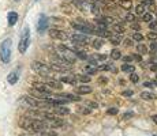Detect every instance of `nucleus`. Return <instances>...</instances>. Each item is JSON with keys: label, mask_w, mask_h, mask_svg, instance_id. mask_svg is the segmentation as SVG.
Listing matches in <instances>:
<instances>
[{"label": "nucleus", "mask_w": 157, "mask_h": 136, "mask_svg": "<svg viewBox=\"0 0 157 136\" xmlns=\"http://www.w3.org/2000/svg\"><path fill=\"white\" fill-rule=\"evenodd\" d=\"M102 45H104V41H102L101 38H97V40L93 41V48H94V49H100Z\"/></svg>", "instance_id": "bb28decb"}, {"label": "nucleus", "mask_w": 157, "mask_h": 136, "mask_svg": "<svg viewBox=\"0 0 157 136\" xmlns=\"http://www.w3.org/2000/svg\"><path fill=\"white\" fill-rule=\"evenodd\" d=\"M152 84H153L152 82H145V84H144V86H145V87H152Z\"/></svg>", "instance_id": "5fc2aeb1"}, {"label": "nucleus", "mask_w": 157, "mask_h": 136, "mask_svg": "<svg viewBox=\"0 0 157 136\" xmlns=\"http://www.w3.org/2000/svg\"><path fill=\"white\" fill-rule=\"evenodd\" d=\"M123 60L127 63V61H131V60H134V59H132V56H126V57H123Z\"/></svg>", "instance_id": "603ef678"}, {"label": "nucleus", "mask_w": 157, "mask_h": 136, "mask_svg": "<svg viewBox=\"0 0 157 136\" xmlns=\"http://www.w3.org/2000/svg\"><path fill=\"white\" fill-rule=\"evenodd\" d=\"M150 49H152V50H157V45L156 44H152V45H150Z\"/></svg>", "instance_id": "4d7b16f0"}, {"label": "nucleus", "mask_w": 157, "mask_h": 136, "mask_svg": "<svg viewBox=\"0 0 157 136\" xmlns=\"http://www.w3.org/2000/svg\"><path fill=\"white\" fill-rule=\"evenodd\" d=\"M60 82H64V83H68V84H75V83H77V78H75L74 75L62 76V78H60Z\"/></svg>", "instance_id": "6ab92c4d"}, {"label": "nucleus", "mask_w": 157, "mask_h": 136, "mask_svg": "<svg viewBox=\"0 0 157 136\" xmlns=\"http://www.w3.org/2000/svg\"><path fill=\"white\" fill-rule=\"evenodd\" d=\"M11 49H13V41H11L10 38H6V40L0 44V60H2L4 64L10 63Z\"/></svg>", "instance_id": "f03ea898"}, {"label": "nucleus", "mask_w": 157, "mask_h": 136, "mask_svg": "<svg viewBox=\"0 0 157 136\" xmlns=\"http://www.w3.org/2000/svg\"><path fill=\"white\" fill-rule=\"evenodd\" d=\"M49 37L53 38V40H59V41H64L68 38V34L63 30H59V29H51L49 30Z\"/></svg>", "instance_id": "423d86ee"}, {"label": "nucleus", "mask_w": 157, "mask_h": 136, "mask_svg": "<svg viewBox=\"0 0 157 136\" xmlns=\"http://www.w3.org/2000/svg\"><path fill=\"white\" fill-rule=\"evenodd\" d=\"M132 45V41L130 40V38H126L124 40V46H131Z\"/></svg>", "instance_id": "09e8293b"}, {"label": "nucleus", "mask_w": 157, "mask_h": 136, "mask_svg": "<svg viewBox=\"0 0 157 136\" xmlns=\"http://www.w3.org/2000/svg\"><path fill=\"white\" fill-rule=\"evenodd\" d=\"M137 52L138 54H146L147 53V48L144 44H138L137 45Z\"/></svg>", "instance_id": "b1692460"}, {"label": "nucleus", "mask_w": 157, "mask_h": 136, "mask_svg": "<svg viewBox=\"0 0 157 136\" xmlns=\"http://www.w3.org/2000/svg\"><path fill=\"white\" fill-rule=\"evenodd\" d=\"M141 98L145 99V101H153V99H156L157 97L155 93H149V91H144L141 93Z\"/></svg>", "instance_id": "a211bd4d"}, {"label": "nucleus", "mask_w": 157, "mask_h": 136, "mask_svg": "<svg viewBox=\"0 0 157 136\" xmlns=\"http://www.w3.org/2000/svg\"><path fill=\"white\" fill-rule=\"evenodd\" d=\"M135 14L137 15H144L145 14V6L144 4H138L135 7Z\"/></svg>", "instance_id": "c85d7f7f"}, {"label": "nucleus", "mask_w": 157, "mask_h": 136, "mask_svg": "<svg viewBox=\"0 0 157 136\" xmlns=\"http://www.w3.org/2000/svg\"><path fill=\"white\" fill-rule=\"evenodd\" d=\"M132 59L137 60V61H141V60H142V57H141V54H135V56H132Z\"/></svg>", "instance_id": "3c124183"}, {"label": "nucleus", "mask_w": 157, "mask_h": 136, "mask_svg": "<svg viewBox=\"0 0 157 136\" xmlns=\"http://www.w3.org/2000/svg\"><path fill=\"white\" fill-rule=\"evenodd\" d=\"M124 20H127V22H135V15L134 14H127L124 17Z\"/></svg>", "instance_id": "f704fd0d"}, {"label": "nucleus", "mask_w": 157, "mask_h": 136, "mask_svg": "<svg viewBox=\"0 0 157 136\" xmlns=\"http://www.w3.org/2000/svg\"><path fill=\"white\" fill-rule=\"evenodd\" d=\"M149 26H150V29H152L153 31H156V30H157V22H153V20H152Z\"/></svg>", "instance_id": "c03bdc74"}, {"label": "nucleus", "mask_w": 157, "mask_h": 136, "mask_svg": "<svg viewBox=\"0 0 157 136\" xmlns=\"http://www.w3.org/2000/svg\"><path fill=\"white\" fill-rule=\"evenodd\" d=\"M29 44H30V29L28 26L22 30V34H21V40H19V44H18V50L19 53H26L29 48Z\"/></svg>", "instance_id": "20e7f679"}, {"label": "nucleus", "mask_w": 157, "mask_h": 136, "mask_svg": "<svg viewBox=\"0 0 157 136\" xmlns=\"http://www.w3.org/2000/svg\"><path fill=\"white\" fill-rule=\"evenodd\" d=\"M71 26L82 33H92L93 31V27L87 22H71Z\"/></svg>", "instance_id": "0eeeda50"}, {"label": "nucleus", "mask_w": 157, "mask_h": 136, "mask_svg": "<svg viewBox=\"0 0 157 136\" xmlns=\"http://www.w3.org/2000/svg\"><path fill=\"white\" fill-rule=\"evenodd\" d=\"M19 127L30 132H41L48 128V124L40 119H32V117H23L19 121Z\"/></svg>", "instance_id": "f257e3e1"}, {"label": "nucleus", "mask_w": 157, "mask_h": 136, "mask_svg": "<svg viewBox=\"0 0 157 136\" xmlns=\"http://www.w3.org/2000/svg\"><path fill=\"white\" fill-rule=\"evenodd\" d=\"M90 13H93V14H98V13H100V8H98V6L92 4V7H90Z\"/></svg>", "instance_id": "4c0bfd02"}, {"label": "nucleus", "mask_w": 157, "mask_h": 136, "mask_svg": "<svg viewBox=\"0 0 157 136\" xmlns=\"http://www.w3.org/2000/svg\"><path fill=\"white\" fill-rule=\"evenodd\" d=\"M112 29H113V31L119 33V34H120V33L124 31V26H123V25H119V23H113Z\"/></svg>", "instance_id": "a878e982"}, {"label": "nucleus", "mask_w": 157, "mask_h": 136, "mask_svg": "<svg viewBox=\"0 0 157 136\" xmlns=\"http://www.w3.org/2000/svg\"><path fill=\"white\" fill-rule=\"evenodd\" d=\"M49 68L52 69V71H56V72H66L70 69V65L68 64L62 65V64H57V63H52V64H49Z\"/></svg>", "instance_id": "9b49d317"}, {"label": "nucleus", "mask_w": 157, "mask_h": 136, "mask_svg": "<svg viewBox=\"0 0 157 136\" xmlns=\"http://www.w3.org/2000/svg\"><path fill=\"white\" fill-rule=\"evenodd\" d=\"M120 7L122 8H124V10H130V8L132 7V3H131V0H120Z\"/></svg>", "instance_id": "5701e85b"}, {"label": "nucleus", "mask_w": 157, "mask_h": 136, "mask_svg": "<svg viewBox=\"0 0 157 136\" xmlns=\"http://www.w3.org/2000/svg\"><path fill=\"white\" fill-rule=\"evenodd\" d=\"M77 91L79 93V94H90L93 90H92V87H89V86H81L77 89Z\"/></svg>", "instance_id": "412c9836"}, {"label": "nucleus", "mask_w": 157, "mask_h": 136, "mask_svg": "<svg viewBox=\"0 0 157 136\" xmlns=\"http://www.w3.org/2000/svg\"><path fill=\"white\" fill-rule=\"evenodd\" d=\"M78 79L83 82V83H87V82H90V76H87V75H78Z\"/></svg>", "instance_id": "72a5a7b5"}, {"label": "nucleus", "mask_w": 157, "mask_h": 136, "mask_svg": "<svg viewBox=\"0 0 157 136\" xmlns=\"http://www.w3.org/2000/svg\"><path fill=\"white\" fill-rule=\"evenodd\" d=\"M32 68H33V71L34 72L43 75V76H49L51 71H52V69L49 68V65L44 64V63H41V61H33L32 63Z\"/></svg>", "instance_id": "39448f33"}, {"label": "nucleus", "mask_w": 157, "mask_h": 136, "mask_svg": "<svg viewBox=\"0 0 157 136\" xmlns=\"http://www.w3.org/2000/svg\"><path fill=\"white\" fill-rule=\"evenodd\" d=\"M96 35H98V37H111V31L107 29H98V27H93V31Z\"/></svg>", "instance_id": "ddd939ff"}, {"label": "nucleus", "mask_w": 157, "mask_h": 136, "mask_svg": "<svg viewBox=\"0 0 157 136\" xmlns=\"http://www.w3.org/2000/svg\"><path fill=\"white\" fill-rule=\"evenodd\" d=\"M18 79H19V72H18V69H15V71L10 72L7 76V80L10 84H15L18 82Z\"/></svg>", "instance_id": "2eb2a0df"}, {"label": "nucleus", "mask_w": 157, "mask_h": 136, "mask_svg": "<svg viewBox=\"0 0 157 136\" xmlns=\"http://www.w3.org/2000/svg\"><path fill=\"white\" fill-rule=\"evenodd\" d=\"M108 79L107 78H100V83H107Z\"/></svg>", "instance_id": "6e6d98bb"}, {"label": "nucleus", "mask_w": 157, "mask_h": 136, "mask_svg": "<svg viewBox=\"0 0 157 136\" xmlns=\"http://www.w3.org/2000/svg\"><path fill=\"white\" fill-rule=\"evenodd\" d=\"M152 120H153V121H155V123L157 124V114H155V116L152 117Z\"/></svg>", "instance_id": "bf43d9fd"}, {"label": "nucleus", "mask_w": 157, "mask_h": 136, "mask_svg": "<svg viewBox=\"0 0 157 136\" xmlns=\"http://www.w3.org/2000/svg\"><path fill=\"white\" fill-rule=\"evenodd\" d=\"M147 38H149V40H152V41H156V40H157V33H156V31L147 33Z\"/></svg>", "instance_id": "c9c22d12"}, {"label": "nucleus", "mask_w": 157, "mask_h": 136, "mask_svg": "<svg viewBox=\"0 0 157 136\" xmlns=\"http://www.w3.org/2000/svg\"><path fill=\"white\" fill-rule=\"evenodd\" d=\"M132 38H134L135 41H142V40H144V35L141 34V33H134V35H132Z\"/></svg>", "instance_id": "58836bf2"}, {"label": "nucleus", "mask_w": 157, "mask_h": 136, "mask_svg": "<svg viewBox=\"0 0 157 136\" xmlns=\"http://www.w3.org/2000/svg\"><path fill=\"white\" fill-rule=\"evenodd\" d=\"M130 80H131L132 83H138V80H140V76H138L137 74H134V72H132L131 76H130Z\"/></svg>", "instance_id": "e433bc0d"}, {"label": "nucleus", "mask_w": 157, "mask_h": 136, "mask_svg": "<svg viewBox=\"0 0 157 136\" xmlns=\"http://www.w3.org/2000/svg\"><path fill=\"white\" fill-rule=\"evenodd\" d=\"M155 84H156V86H157V80H156V82H155Z\"/></svg>", "instance_id": "680f3d73"}, {"label": "nucleus", "mask_w": 157, "mask_h": 136, "mask_svg": "<svg viewBox=\"0 0 157 136\" xmlns=\"http://www.w3.org/2000/svg\"><path fill=\"white\" fill-rule=\"evenodd\" d=\"M86 72L87 74H90V75H93V74H96V68L94 67H86Z\"/></svg>", "instance_id": "a19ab883"}, {"label": "nucleus", "mask_w": 157, "mask_h": 136, "mask_svg": "<svg viewBox=\"0 0 157 136\" xmlns=\"http://www.w3.org/2000/svg\"><path fill=\"white\" fill-rule=\"evenodd\" d=\"M48 29V18L47 15L41 14L40 18H38V23H37V31L40 33V34H43L45 30Z\"/></svg>", "instance_id": "6e6552de"}, {"label": "nucleus", "mask_w": 157, "mask_h": 136, "mask_svg": "<svg viewBox=\"0 0 157 136\" xmlns=\"http://www.w3.org/2000/svg\"><path fill=\"white\" fill-rule=\"evenodd\" d=\"M141 2H142L144 6H153V4H155V2H153V0H141Z\"/></svg>", "instance_id": "79ce46f5"}, {"label": "nucleus", "mask_w": 157, "mask_h": 136, "mask_svg": "<svg viewBox=\"0 0 157 136\" xmlns=\"http://www.w3.org/2000/svg\"><path fill=\"white\" fill-rule=\"evenodd\" d=\"M71 41L75 45H85L89 42V37L85 34H72L71 35Z\"/></svg>", "instance_id": "1a4fd4ad"}, {"label": "nucleus", "mask_w": 157, "mask_h": 136, "mask_svg": "<svg viewBox=\"0 0 157 136\" xmlns=\"http://www.w3.org/2000/svg\"><path fill=\"white\" fill-rule=\"evenodd\" d=\"M122 94L124 95V97H131V95H132V91H131V90H124Z\"/></svg>", "instance_id": "49530a36"}, {"label": "nucleus", "mask_w": 157, "mask_h": 136, "mask_svg": "<svg viewBox=\"0 0 157 136\" xmlns=\"http://www.w3.org/2000/svg\"><path fill=\"white\" fill-rule=\"evenodd\" d=\"M53 113L55 114H59V116H67L70 114V110H68L66 106H62V105H56L53 106Z\"/></svg>", "instance_id": "f8f14e48"}, {"label": "nucleus", "mask_w": 157, "mask_h": 136, "mask_svg": "<svg viewBox=\"0 0 157 136\" xmlns=\"http://www.w3.org/2000/svg\"><path fill=\"white\" fill-rule=\"evenodd\" d=\"M57 50H59V53H60L59 57L64 63H67V64H72V63L77 60V56L74 54V50L68 49V48L64 46V45H59V46H57Z\"/></svg>", "instance_id": "7ed1b4c3"}, {"label": "nucleus", "mask_w": 157, "mask_h": 136, "mask_svg": "<svg viewBox=\"0 0 157 136\" xmlns=\"http://www.w3.org/2000/svg\"><path fill=\"white\" fill-rule=\"evenodd\" d=\"M74 4L77 6L78 8H79L81 11H90V7H92V4L90 3H87V2H79V0H75L74 2Z\"/></svg>", "instance_id": "4468645a"}, {"label": "nucleus", "mask_w": 157, "mask_h": 136, "mask_svg": "<svg viewBox=\"0 0 157 136\" xmlns=\"http://www.w3.org/2000/svg\"><path fill=\"white\" fill-rule=\"evenodd\" d=\"M15 2H19V0H15Z\"/></svg>", "instance_id": "e2e57ef3"}, {"label": "nucleus", "mask_w": 157, "mask_h": 136, "mask_svg": "<svg viewBox=\"0 0 157 136\" xmlns=\"http://www.w3.org/2000/svg\"><path fill=\"white\" fill-rule=\"evenodd\" d=\"M96 57H97V59H100V60H105V59H107V56H104V54H97Z\"/></svg>", "instance_id": "864d4df0"}, {"label": "nucleus", "mask_w": 157, "mask_h": 136, "mask_svg": "<svg viewBox=\"0 0 157 136\" xmlns=\"http://www.w3.org/2000/svg\"><path fill=\"white\" fill-rule=\"evenodd\" d=\"M131 27H132L134 30H137V31H140V29H141V26H140V25H137V23H132Z\"/></svg>", "instance_id": "8fccbe9b"}, {"label": "nucleus", "mask_w": 157, "mask_h": 136, "mask_svg": "<svg viewBox=\"0 0 157 136\" xmlns=\"http://www.w3.org/2000/svg\"><path fill=\"white\" fill-rule=\"evenodd\" d=\"M152 69L153 71H157V65H152Z\"/></svg>", "instance_id": "052dcab7"}, {"label": "nucleus", "mask_w": 157, "mask_h": 136, "mask_svg": "<svg viewBox=\"0 0 157 136\" xmlns=\"http://www.w3.org/2000/svg\"><path fill=\"white\" fill-rule=\"evenodd\" d=\"M87 106H89V108H92V109H96V108L98 106V105L96 104V102H87Z\"/></svg>", "instance_id": "de8ad7c7"}, {"label": "nucleus", "mask_w": 157, "mask_h": 136, "mask_svg": "<svg viewBox=\"0 0 157 136\" xmlns=\"http://www.w3.org/2000/svg\"><path fill=\"white\" fill-rule=\"evenodd\" d=\"M117 112H119V110H117L116 108H111V109H108L107 113H108V114H111V116H115V114H117Z\"/></svg>", "instance_id": "ea45409f"}, {"label": "nucleus", "mask_w": 157, "mask_h": 136, "mask_svg": "<svg viewBox=\"0 0 157 136\" xmlns=\"http://www.w3.org/2000/svg\"><path fill=\"white\" fill-rule=\"evenodd\" d=\"M132 116V113H126L124 114V119H128V117H131Z\"/></svg>", "instance_id": "13d9d810"}, {"label": "nucleus", "mask_w": 157, "mask_h": 136, "mask_svg": "<svg viewBox=\"0 0 157 136\" xmlns=\"http://www.w3.org/2000/svg\"><path fill=\"white\" fill-rule=\"evenodd\" d=\"M134 69H135L134 65H130V64H127V63L122 65V71L123 72H131V74H132V72H134Z\"/></svg>", "instance_id": "393cba45"}, {"label": "nucleus", "mask_w": 157, "mask_h": 136, "mask_svg": "<svg viewBox=\"0 0 157 136\" xmlns=\"http://www.w3.org/2000/svg\"><path fill=\"white\" fill-rule=\"evenodd\" d=\"M47 84L51 87V89H56V90L62 89V83H60V82H57V80H49Z\"/></svg>", "instance_id": "4be33fe9"}, {"label": "nucleus", "mask_w": 157, "mask_h": 136, "mask_svg": "<svg viewBox=\"0 0 157 136\" xmlns=\"http://www.w3.org/2000/svg\"><path fill=\"white\" fill-rule=\"evenodd\" d=\"M7 20H8V25H10V26H14L15 23L18 22V14L15 13V11H11V13H8Z\"/></svg>", "instance_id": "dca6fc26"}, {"label": "nucleus", "mask_w": 157, "mask_h": 136, "mask_svg": "<svg viewBox=\"0 0 157 136\" xmlns=\"http://www.w3.org/2000/svg\"><path fill=\"white\" fill-rule=\"evenodd\" d=\"M79 113L89 114V113H90V109H87V108H79Z\"/></svg>", "instance_id": "37998d69"}, {"label": "nucleus", "mask_w": 157, "mask_h": 136, "mask_svg": "<svg viewBox=\"0 0 157 136\" xmlns=\"http://www.w3.org/2000/svg\"><path fill=\"white\" fill-rule=\"evenodd\" d=\"M98 68H100V69H111V71H113V72L117 71V69H115V68L112 67V64H102V65H100Z\"/></svg>", "instance_id": "2f4dec72"}, {"label": "nucleus", "mask_w": 157, "mask_h": 136, "mask_svg": "<svg viewBox=\"0 0 157 136\" xmlns=\"http://www.w3.org/2000/svg\"><path fill=\"white\" fill-rule=\"evenodd\" d=\"M21 136H25V135H21Z\"/></svg>", "instance_id": "0e129e2a"}, {"label": "nucleus", "mask_w": 157, "mask_h": 136, "mask_svg": "<svg viewBox=\"0 0 157 136\" xmlns=\"http://www.w3.org/2000/svg\"><path fill=\"white\" fill-rule=\"evenodd\" d=\"M56 97H60V98L67 99L68 102H70V101H79V99H81L78 95H74V94H60V95H56Z\"/></svg>", "instance_id": "aec40b11"}, {"label": "nucleus", "mask_w": 157, "mask_h": 136, "mask_svg": "<svg viewBox=\"0 0 157 136\" xmlns=\"http://www.w3.org/2000/svg\"><path fill=\"white\" fill-rule=\"evenodd\" d=\"M111 57H112L113 60H117V59H120V57H122V53H120V50L113 49L112 52H111Z\"/></svg>", "instance_id": "c756f323"}, {"label": "nucleus", "mask_w": 157, "mask_h": 136, "mask_svg": "<svg viewBox=\"0 0 157 136\" xmlns=\"http://www.w3.org/2000/svg\"><path fill=\"white\" fill-rule=\"evenodd\" d=\"M33 89L38 90V91L44 93V94H49L51 95V87L47 83H41V82H34L33 83Z\"/></svg>", "instance_id": "9d476101"}, {"label": "nucleus", "mask_w": 157, "mask_h": 136, "mask_svg": "<svg viewBox=\"0 0 157 136\" xmlns=\"http://www.w3.org/2000/svg\"><path fill=\"white\" fill-rule=\"evenodd\" d=\"M109 41H111V44L116 46V45H119V44H120L122 38H120V35H116V37H112V35H111V37H109Z\"/></svg>", "instance_id": "cd10ccee"}, {"label": "nucleus", "mask_w": 157, "mask_h": 136, "mask_svg": "<svg viewBox=\"0 0 157 136\" xmlns=\"http://www.w3.org/2000/svg\"><path fill=\"white\" fill-rule=\"evenodd\" d=\"M149 63H150V64H153V65H157V57H156V56H153V57H150V60H149Z\"/></svg>", "instance_id": "a18cd8bd"}, {"label": "nucleus", "mask_w": 157, "mask_h": 136, "mask_svg": "<svg viewBox=\"0 0 157 136\" xmlns=\"http://www.w3.org/2000/svg\"><path fill=\"white\" fill-rule=\"evenodd\" d=\"M74 54L77 57H79V59H83V60L87 59V54L85 52H81V50H74Z\"/></svg>", "instance_id": "7c9ffc66"}, {"label": "nucleus", "mask_w": 157, "mask_h": 136, "mask_svg": "<svg viewBox=\"0 0 157 136\" xmlns=\"http://www.w3.org/2000/svg\"><path fill=\"white\" fill-rule=\"evenodd\" d=\"M142 19L145 20V22L149 23V22H152V20H153V15L152 14H144L142 15Z\"/></svg>", "instance_id": "473e14b6"}, {"label": "nucleus", "mask_w": 157, "mask_h": 136, "mask_svg": "<svg viewBox=\"0 0 157 136\" xmlns=\"http://www.w3.org/2000/svg\"><path fill=\"white\" fill-rule=\"evenodd\" d=\"M97 23H102V25H111V23H113L115 22V18L113 17H102V18H100V19H97L96 20Z\"/></svg>", "instance_id": "f3484780"}]
</instances>
